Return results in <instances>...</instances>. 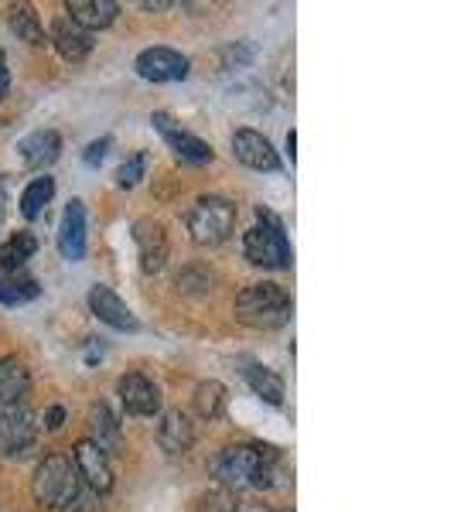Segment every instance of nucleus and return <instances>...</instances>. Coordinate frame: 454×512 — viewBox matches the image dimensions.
Wrapping results in <instances>:
<instances>
[{
  "instance_id": "nucleus-1",
  "label": "nucleus",
  "mask_w": 454,
  "mask_h": 512,
  "mask_svg": "<svg viewBox=\"0 0 454 512\" xmlns=\"http://www.w3.org/2000/svg\"><path fill=\"white\" fill-rule=\"evenodd\" d=\"M277 461V448H267V444H233L216 458V478L233 492L274 489Z\"/></svg>"
},
{
  "instance_id": "nucleus-2",
  "label": "nucleus",
  "mask_w": 454,
  "mask_h": 512,
  "mask_svg": "<svg viewBox=\"0 0 454 512\" xmlns=\"http://www.w3.org/2000/svg\"><path fill=\"white\" fill-rule=\"evenodd\" d=\"M291 294L284 291L280 284H250L236 294V304H233V315L239 325L246 328H260V332H270V328H280L291 321Z\"/></svg>"
},
{
  "instance_id": "nucleus-3",
  "label": "nucleus",
  "mask_w": 454,
  "mask_h": 512,
  "mask_svg": "<svg viewBox=\"0 0 454 512\" xmlns=\"http://www.w3.org/2000/svg\"><path fill=\"white\" fill-rule=\"evenodd\" d=\"M31 492H35L38 506L45 509H72L82 495L76 465L65 454H45L35 468V478H31Z\"/></svg>"
},
{
  "instance_id": "nucleus-4",
  "label": "nucleus",
  "mask_w": 454,
  "mask_h": 512,
  "mask_svg": "<svg viewBox=\"0 0 454 512\" xmlns=\"http://www.w3.org/2000/svg\"><path fill=\"white\" fill-rule=\"evenodd\" d=\"M243 253L253 267L263 270H291L294 263V250L287 243L284 222L267 209H257V226L243 236Z\"/></svg>"
},
{
  "instance_id": "nucleus-5",
  "label": "nucleus",
  "mask_w": 454,
  "mask_h": 512,
  "mask_svg": "<svg viewBox=\"0 0 454 512\" xmlns=\"http://www.w3.org/2000/svg\"><path fill=\"white\" fill-rule=\"evenodd\" d=\"M188 236L198 246H219L236 229V205L222 195H202L188 209Z\"/></svg>"
},
{
  "instance_id": "nucleus-6",
  "label": "nucleus",
  "mask_w": 454,
  "mask_h": 512,
  "mask_svg": "<svg viewBox=\"0 0 454 512\" xmlns=\"http://www.w3.org/2000/svg\"><path fill=\"white\" fill-rule=\"evenodd\" d=\"M130 239L137 246V260L144 274H161L168 263V233L154 216H140L130 226Z\"/></svg>"
},
{
  "instance_id": "nucleus-7",
  "label": "nucleus",
  "mask_w": 454,
  "mask_h": 512,
  "mask_svg": "<svg viewBox=\"0 0 454 512\" xmlns=\"http://www.w3.org/2000/svg\"><path fill=\"white\" fill-rule=\"evenodd\" d=\"M134 69H137V76L140 79H147V82H181V79H188V72H192V59L188 55H181L175 52V48H144V52L137 55V62H134Z\"/></svg>"
},
{
  "instance_id": "nucleus-8",
  "label": "nucleus",
  "mask_w": 454,
  "mask_h": 512,
  "mask_svg": "<svg viewBox=\"0 0 454 512\" xmlns=\"http://www.w3.org/2000/svg\"><path fill=\"white\" fill-rule=\"evenodd\" d=\"M151 123H154V130L164 137V144L175 151V158L178 161H185V164H209L212 161V147L205 144L202 137H195V134H188L181 123L171 117V113H164V110H158L151 117Z\"/></svg>"
},
{
  "instance_id": "nucleus-9",
  "label": "nucleus",
  "mask_w": 454,
  "mask_h": 512,
  "mask_svg": "<svg viewBox=\"0 0 454 512\" xmlns=\"http://www.w3.org/2000/svg\"><path fill=\"white\" fill-rule=\"evenodd\" d=\"M120 403L130 417H158L161 414V386L144 373H127L117 383Z\"/></svg>"
},
{
  "instance_id": "nucleus-10",
  "label": "nucleus",
  "mask_w": 454,
  "mask_h": 512,
  "mask_svg": "<svg viewBox=\"0 0 454 512\" xmlns=\"http://www.w3.org/2000/svg\"><path fill=\"white\" fill-rule=\"evenodd\" d=\"M72 465L79 472V482H86L89 489L106 495L113 489V465H110V454L103 448H96L93 441H79L72 448Z\"/></svg>"
},
{
  "instance_id": "nucleus-11",
  "label": "nucleus",
  "mask_w": 454,
  "mask_h": 512,
  "mask_svg": "<svg viewBox=\"0 0 454 512\" xmlns=\"http://www.w3.org/2000/svg\"><path fill=\"white\" fill-rule=\"evenodd\" d=\"M89 311L103 321V325L117 328V332H140V321L134 311L127 308V301L106 284L89 287Z\"/></svg>"
},
{
  "instance_id": "nucleus-12",
  "label": "nucleus",
  "mask_w": 454,
  "mask_h": 512,
  "mask_svg": "<svg viewBox=\"0 0 454 512\" xmlns=\"http://www.w3.org/2000/svg\"><path fill=\"white\" fill-rule=\"evenodd\" d=\"M233 154L239 164H246L250 171H280V154L274 151L267 137L260 130H236L233 134Z\"/></svg>"
},
{
  "instance_id": "nucleus-13",
  "label": "nucleus",
  "mask_w": 454,
  "mask_h": 512,
  "mask_svg": "<svg viewBox=\"0 0 454 512\" xmlns=\"http://www.w3.org/2000/svg\"><path fill=\"white\" fill-rule=\"evenodd\" d=\"M35 417L24 407L0 410V454H24L35 448Z\"/></svg>"
},
{
  "instance_id": "nucleus-14",
  "label": "nucleus",
  "mask_w": 454,
  "mask_h": 512,
  "mask_svg": "<svg viewBox=\"0 0 454 512\" xmlns=\"http://www.w3.org/2000/svg\"><path fill=\"white\" fill-rule=\"evenodd\" d=\"M59 253L62 260L79 263L86 256V202L82 198H69L62 212V226H59Z\"/></svg>"
},
{
  "instance_id": "nucleus-15",
  "label": "nucleus",
  "mask_w": 454,
  "mask_h": 512,
  "mask_svg": "<svg viewBox=\"0 0 454 512\" xmlns=\"http://www.w3.org/2000/svg\"><path fill=\"white\" fill-rule=\"evenodd\" d=\"M45 41H52L55 52L62 55L65 62L79 65L89 59V52H93V35L89 31H82L79 24H72L69 18H55L52 21V35Z\"/></svg>"
},
{
  "instance_id": "nucleus-16",
  "label": "nucleus",
  "mask_w": 454,
  "mask_h": 512,
  "mask_svg": "<svg viewBox=\"0 0 454 512\" xmlns=\"http://www.w3.org/2000/svg\"><path fill=\"white\" fill-rule=\"evenodd\" d=\"M18 154L28 168L45 171L62 158V137L55 130H35V134L18 140Z\"/></svg>"
},
{
  "instance_id": "nucleus-17",
  "label": "nucleus",
  "mask_w": 454,
  "mask_h": 512,
  "mask_svg": "<svg viewBox=\"0 0 454 512\" xmlns=\"http://www.w3.org/2000/svg\"><path fill=\"white\" fill-rule=\"evenodd\" d=\"M65 14H69L72 24H79L82 31H103L117 21L120 14V4L117 0H69L65 4Z\"/></svg>"
},
{
  "instance_id": "nucleus-18",
  "label": "nucleus",
  "mask_w": 454,
  "mask_h": 512,
  "mask_svg": "<svg viewBox=\"0 0 454 512\" xmlns=\"http://www.w3.org/2000/svg\"><path fill=\"white\" fill-rule=\"evenodd\" d=\"M158 444L168 454H185L195 444V424L185 410H164L158 424Z\"/></svg>"
},
{
  "instance_id": "nucleus-19",
  "label": "nucleus",
  "mask_w": 454,
  "mask_h": 512,
  "mask_svg": "<svg viewBox=\"0 0 454 512\" xmlns=\"http://www.w3.org/2000/svg\"><path fill=\"white\" fill-rule=\"evenodd\" d=\"M31 390V373L18 355L0 359V407H21V400Z\"/></svg>"
},
{
  "instance_id": "nucleus-20",
  "label": "nucleus",
  "mask_w": 454,
  "mask_h": 512,
  "mask_svg": "<svg viewBox=\"0 0 454 512\" xmlns=\"http://www.w3.org/2000/svg\"><path fill=\"white\" fill-rule=\"evenodd\" d=\"M35 253H38V236L21 229V233H14L0 246V270H4V274H18V270L28 267V260Z\"/></svg>"
},
{
  "instance_id": "nucleus-21",
  "label": "nucleus",
  "mask_w": 454,
  "mask_h": 512,
  "mask_svg": "<svg viewBox=\"0 0 454 512\" xmlns=\"http://www.w3.org/2000/svg\"><path fill=\"white\" fill-rule=\"evenodd\" d=\"M86 427H89V437H86V441H93L96 448H103L106 454H110V451L120 444V424H117V417H113L110 410L103 407V403L89 407Z\"/></svg>"
},
{
  "instance_id": "nucleus-22",
  "label": "nucleus",
  "mask_w": 454,
  "mask_h": 512,
  "mask_svg": "<svg viewBox=\"0 0 454 512\" xmlns=\"http://www.w3.org/2000/svg\"><path fill=\"white\" fill-rule=\"evenodd\" d=\"M243 376H246V383H250V390L257 393L267 407H280V403H284V379H280L274 369L250 362V366L243 369Z\"/></svg>"
},
{
  "instance_id": "nucleus-23",
  "label": "nucleus",
  "mask_w": 454,
  "mask_h": 512,
  "mask_svg": "<svg viewBox=\"0 0 454 512\" xmlns=\"http://www.w3.org/2000/svg\"><path fill=\"white\" fill-rule=\"evenodd\" d=\"M55 198V178H48V175H41V178H31L28 181V188L21 192V216L28 219V222H35L45 216V209H48V202Z\"/></svg>"
},
{
  "instance_id": "nucleus-24",
  "label": "nucleus",
  "mask_w": 454,
  "mask_h": 512,
  "mask_svg": "<svg viewBox=\"0 0 454 512\" xmlns=\"http://www.w3.org/2000/svg\"><path fill=\"white\" fill-rule=\"evenodd\" d=\"M7 24H11V31L18 35V41L45 45V28H41V21L31 4H14L11 11H7Z\"/></svg>"
},
{
  "instance_id": "nucleus-25",
  "label": "nucleus",
  "mask_w": 454,
  "mask_h": 512,
  "mask_svg": "<svg viewBox=\"0 0 454 512\" xmlns=\"http://www.w3.org/2000/svg\"><path fill=\"white\" fill-rule=\"evenodd\" d=\"M195 414L202 420H219L222 410H226V386L219 379H205V383L195 386Z\"/></svg>"
},
{
  "instance_id": "nucleus-26",
  "label": "nucleus",
  "mask_w": 454,
  "mask_h": 512,
  "mask_svg": "<svg viewBox=\"0 0 454 512\" xmlns=\"http://www.w3.org/2000/svg\"><path fill=\"white\" fill-rule=\"evenodd\" d=\"M38 297V280L28 277V270H18V274H4L0 270V301L4 304H28Z\"/></svg>"
},
{
  "instance_id": "nucleus-27",
  "label": "nucleus",
  "mask_w": 454,
  "mask_h": 512,
  "mask_svg": "<svg viewBox=\"0 0 454 512\" xmlns=\"http://www.w3.org/2000/svg\"><path fill=\"white\" fill-rule=\"evenodd\" d=\"M147 164H151V154H147V151H137L134 158H127V161H123L120 168H117V185H120V188H127V192H130V188H137L140 181L147 178Z\"/></svg>"
},
{
  "instance_id": "nucleus-28",
  "label": "nucleus",
  "mask_w": 454,
  "mask_h": 512,
  "mask_svg": "<svg viewBox=\"0 0 454 512\" xmlns=\"http://www.w3.org/2000/svg\"><path fill=\"white\" fill-rule=\"evenodd\" d=\"M239 499L233 489H226V485H212L209 492L198 499V512H236Z\"/></svg>"
},
{
  "instance_id": "nucleus-29",
  "label": "nucleus",
  "mask_w": 454,
  "mask_h": 512,
  "mask_svg": "<svg viewBox=\"0 0 454 512\" xmlns=\"http://www.w3.org/2000/svg\"><path fill=\"white\" fill-rule=\"evenodd\" d=\"M110 147H113V137H99V140H93V144L86 147V154H82V161H86L89 168H99L106 154H110Z\"/></svg>"
},
{
  "instance_id": "nucleus-30",
  "label": "nucleus",
  "mask_w": 454,
  "mask_h": 512,
  "mask_svg": "<svg viewBox=\"0 0 454 512\" xmlns=\"http://www.w3.org/2000/svg\"><path fill=\"white\" fill-rule=\"evenodd\" d=\"M62 424H65V407H59V403H55V407L45 410V427H48V431H59Z\"/></svg>"
},
{
  "instance_id": "nucleus-31",
  "label": "nucleus",
  "mask_w": 454,
  "mask_h": 512,
  "mask_svg": "<svg viewBox=\"0 0 454 512\" xmlns=\"http://www.w3.org/2000/svg\"><path fill=\"white\" fill-rule=\"evenodd\" d=\"M236 512H274L270 506H263V502H239Z\"/></svg>"
},
{
  "instance_id": "nucleus-32",
  "label": "nucleus",
  "mask_w": 454,
  "mask_h": 512,
  "mask_svg": "<svg viewBox=\"0 0 454 512\" xmlns=\"http://www.w3.org/2000/svg\"><path fill=\"white\" fill-rule=\"evenodd\" d=\"M140 7H144V11H164V7H171L168 0H140Z\"/></svg>"
},
{
  "instance_id": "nucleus-33",
  "label": "nucleus",
  "mask_w": 454,
  "mask_h": 512,
  "mask_svg": "<svg viewBox=\"0 0 454 512\" xmlns=\"http://www.w3.org/2000/svg\"><path fill=\"white\" fill-rule=\"evenodd\" d=\"M7 89H11V76H7V69L0 65V99L7 96Z\"/></svg>"
},
{
  "instance_id": "nucleus-34",
  "label": "nucleus",
  "mask_w": 454,
  "mask_h": 512,
  "mask_svg": "<svg viewBox=\"0 0 454 512\" xmlns=\"http://www.w3.org/2000/svg\"><path fill=\"white\" fill-rule=\"evenodd\" d=\"M294 147H297V134L291 130V134H287V154H291V164L297 161V154H294Z\"/></svg>"
},
{
  "instance_id": "nucleus-35",
  "label": "nucleus",
  "mask_w": 454,
  "mask_h": 512,
  "mask_svg": "<svg viewBox=\"0 0 454 512\" xmlns=\"http://www.w3.org/2000/svg\"><path fill=\"white\" fill-rule=\"evenodd\" d=\"M4 205H7V195H4V178H0V219H4Z\"/></svg>"
},
{
  "instance_id": "nucleus-36",
  "label": "nucleus",
  "mask_w": 454,
  "mask_h": 512,
  "mask_svg": "<svg viewBox=\"0 0 454 512\" xmlns=\"http://www.w3.org/2000/svg\"><path fill=\"white\" fill-rule=\"evenodd\" d=\"M0 65H4V52H0Z\"/></svg>"
}]
</instances>
